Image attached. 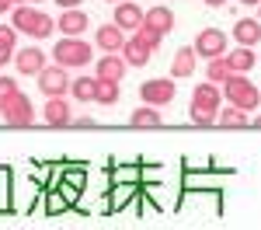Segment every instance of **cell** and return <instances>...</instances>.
Returning <instances> with one entry per match:
<instances>
[{
  "label": "cell",
  "instance_id": "1",
  "mask_svg": "<svg viewBox=\"0 0 261 230\" xmlns=\"http://www.w3.org/2000/svg\"><path fill=\"white\" fill-rule=\"evenodd\" d=\"M223 94H226L230 105H237V108H244V112H251V108L261 105V91L247 81L244 73H230V77L223 81Z\"/></svg>",
  "mask_w": 261,
  "mask_h": 230
},
{
  "label": "cell",
  "instance_id": "2",
  "mask_svg": "<svg viewBox=\"0 0 261 230\" xmlns=\"http://www.w3.org/2000/svg\"><path fill=\"white\" fill-rule=\"evenodd\" d=\"M53 24H56V21L49 18V14H42V11L28 7V4L14 11V32L35 35V39H45V35H53Z\"/></svg>",
  "mask_w": 261,
  "mask_h": 230
},
{
  "label": "cell",
  "instance_id": "3",
  "mask_svg": "<svg viewBox=\"0 0 261 230\" xmlns=\"http://www.w3.org/2000/svg\"><path fill=\"white\" fill-rule=\"evenodd\" d=\"M0 119H4L7 125H18V129H24V125L35 122V108H32V101H28V94L14 91L7 101L0 105Z\"/></svg>",
  "mask_w": 261,
  "mask_h": 230
},
{
  "label": "cell",
  "instance_id": "4",
  "mask_svg": "<svg viewBox=\"0 0 261 230\" xmlns=\"http://www.w3.org/2000/svg\"><path fill=\"white\" fill-rule=\"evenodd\" d=\"M53 53H56V63H60V66H87V63H91V45H87L81 35H77V39L66 35L63 42H56Z\"/></svg>",
  "mask_w": 261,
  "mask_h": 230
},
{
  "label": "cell",
  "instance_id": "5",
  "mask_svg": "<svg viewBox=\"0 0 261 230\" xmlns=\"http://www.w3.org/2000/svg\"><path fill=\"white\" fill-rule=\"evenodd\" d=\"M39 87L45 91V98H63L70 91V77H66V66H42L39 70Z\"/></svg>",
  "mask_w": 261,
  "mask_h": 230
},
{
  "label": "cell",
  "instance_id": "6",
  "mask_svg": "<svg viewBox=\"0 0 261 230\" xmlns=\"http://www.w3.org/2000/svg\"><path fill=\"white\" fill-rule=\"evenodd\" d=\"M174 91H178V87H174V81L157 77V81H146L140 87V98L146 105H153V108H157V105H171V101H174Z\"/></svg>",
  "mask_w": 261,
  "mask_h": 230
},
{
  "label": "cell",
  "instance_id": "7",
  "mask_svg": "<svg viewBox=\"0 0 261 230\" xmlns=\"http://www.w3.org/2000/svg\"><path fill=\"white\" fill-rule=\"evenodd\" d=\"M195 53L205 56V60H216L226 53V35H223L220 28H202L199 39H195Z\"/></svg>",
  "mask_w": 261,
  "mask_h": 230
},
{
  "label": "cell",
  "instance_id": "8",
  "mask_svg": "<svg viewBox=\"0 0 261 230\" xmlns=\"http://www.w3.org/2000/svg\"><path fill=\"white\" fill-rule=\"evenodd\" d=\"M220 105H223V94H220V87L216 84H199L195 91H192V108L195 112H220Z\"/></svg>",
  "mask_w": 261,
  "mask_h": 230
},
{
  "label": "cell",
  "instance_id": "9",
  "mask_svg": "<svg viewBox=\"0 0 261 230\" xmlns=\"http://www.w3.org/2000/svg\"><path fill=\"white\" fill-rule=\"evenodd\" d=\"M119 53H122V60L129 63V66H146V63H150V56H153V49H150V45H146L140 35L125 39V45H122Z\"/></svg>",
  "mask_w": 261,
  "mask_h": 230
},
{
  "label": "cell",
  "instance_id": "10",
  "mask_svg": "<svg viewBox=\"0 0 261 230\" xmlns=\"http://www.w3.org/2000/svg\"><path fill=\"white\" fill-rule=\"evenodd\" d=\"M56 28H60L63 35L77 39V35H84V28H87V14L77 11V7H66V11H63V18L56 21Z\"/></svg>",
  "mask_w": 261,
  "mask_h": 230
},
{
  "label": "cell",
  "instance_id": "11",
  "mask_svg": "<svg viewBox=\"0 0 261 230\" xmlns=\"http://www.w3.org/2000/svg\"><path fill=\"white\" fill-rule=\"evenodd\" d=\"M195 45H185V49H178L174 53V63H171V77L174 81H181V77H192L195 73Z\"/></svg>",
  "mask_w": 261,
  "mask_h": 230
},
{
  "label": "cell",
  "instance_id": "12",
  "mask_svg": "<svg viewBox=\"0 0 261 230\" xmlns=\"http://www.w3.org/2000/svg\"><path fill=\"white\" fill-rule=\"evenodd\" d=\"M115 24H119L122 32H136V28L143 24V11L136 7V4L119 0V7H115Z\"/></svg>",
  "mask_w": 261,
  "mask_h": 230
},
{
  "label": "cell",
  "instance_id": "13",
  "mask_svg": "<svg viewBox=\"0 0 261 230\" xmlns=\"http://www.w3.org/2000/svg\"><path fill=\"white\" fill-rule=\"evenodd\" d=\"M143 24L153 28V32H161V35H167L174 28V14L167 7H150V11H143Z\"/></svg>",
  "mask_w": 261,
  "mask_h": 230
},
{
  "label": "cell",
  "instance_id": "14",
  "mask_svg": "<svg viewBox=\"0 0 261 230\" xmlns=\"http://www.w3.org/2000/svg\"><path fill=\"white\" fill-rule=\"evenodd\" d=\"M14 63H18L21 73H39L42 66H45V53H42V49H35V45H28V49L14 53Z\"/></svg>",
  "mask_w": 261,
  "mask_h": 230
},
{
  "label": "cell",
  "instance_id": "15",
  "mask_svg": "<svg viewBox=\"0 0 261 230\" xmlns=\"http://www.w3.org/2000/svg\"><path fill=\"white\" fill-rule=\"evenodd\" d=\"M122 73H125V60L122 56L108 53V56L98 60V81H122Z\"/></svg>",
  "mask_w": 261,
  "mask_h": 230
},
{
  "label": "cell",
  "instance_id": "16",
  "mask_svg": "<svg viewBox=\"0 0 261 230\" xmlns=\"http://www.w3.org/2000/svg\"><path fill=\"white\" fill-rule=\"evenodd\" d=\"M70 105L63 101V98H49L45 101V122L49 125H70Z\"/></svg>",
  "mask_w": 261,
  "mask_h": 230
},
{
  "label": "cell",
  "instance_id": "17",
  "mask_svg": "<svg viewBox=\"0 0 261 230\" xmlns=\"http://www.w3.org/2000/svg\"><path fill=\"white\" fill-rule=\"evenodd\" d=\"M98 45L105 49V53H119L122 45H125V35H122L119 24H105L98 32Z\"/></svg>",
  "mask_w": 261,
  "mask_h": 230
},
{
  "label": "cell",
  "instance_id": "18",
  "mask_svg": "<svg viewBox=\"0 0 261 230\" xmlns=\"http://www.w3.org/2000/svg\"><path fill=\"white\" fill-rule=\"evenodd\" d=\"M233 35H237V42H241V45H258V39H261V21H251V18L237 21Z\"/></svg>",
  "mask_w": 261,
  "mask_h": 230
},
{
  "label": "cell",
  "instance_id": "19",
  "mask_svg": "<svg viewBox=\"0 0 261 230\" xmlns=\"http://www.w3.org/2000/svg\"><path fill=\"white\" fill-rule=\"evenodd\" d=\"M226 63H230L233 73H247V70L254 66V53H251V45H241L237 53H226Z\"/></svg>",
  "mask_w": 261,
  "mask_h": 230
},
{
  "label": "cell",
  "instance_id": "20",
  "mask_svg": "<svg viewBox=\"0 0 261 230\" xmlns=\"http://www.w3.org/2000/svg\"><path fill=\"white\" fill-rule=\"evenodd\" d=\"M129 122L136 125V129H157L161 125V112L150 105V108H136L133 115H129Z\"/></svg>",
  "mask_w": 261,
  "mask_h": 230
},
{
  "label": "cell",
  "instance_id": "21",
  "mask_svg": "<svg viewBox=\"0 0 261 230\" xmlns=\"http://www.w3.org/2000/svg\"><path fill=\"white\" fill-rule=\"evenodd\" d=\"M70 91L77 101H94V91H98V77H81V81H70Z\"/></svg>",
  "mask_w": 261,
  "mask_h": 230
},
{
  "label": "cell",
  "instance_id": "22",
  "mask_svg": "<svg viewBox=\"0 0 261 230\" xmlns=\"http://www.w3.org/2000/svg\"><path fill=\"white\" fill-rule=\"evenodd\" d=\"M94 101H98V105H105V108H112V105L119 101V81H98Z\"/></svg>",
  "mask_w": 261,
  "mask_h": 230
},
{
  "label": "cell",
  "instance_id": "23",
  "mask_svg": "<svg viewBox=\"0 0 261 230\" xmlns=\"http://www.w3.org/2000/svg\"><path fill=\"white\" fill-rule=\"evenodd\" d=\"M216 122L226 125V129H237V125H247V112L244 108H223V112H216Z\"/></svg>",
  "mask_w": 261,
  "mask_h": 230
},
{
  "label": "cell",
  "instance_id": "24",
  "mask_svg": "<svg viewBox=\"0 0 261 230\" xmlns=\"http://www.w3.org/2000/svg\"><path fill=\"white\" fill-rule=\"evenodd\" d=\"M14 56V28L11 24H0V66Z\"/></svg>",
  "mask_w": 261,
  "mask_h": 230
},
{
  "label": "cell",
  "instance_id": "25",
  "mask_svg": "<svg viewBox=\"0 0 261 230\" xmlns=\"http://www.w3.org/2000/svg\"><path fill=\"white\" fill-rule=\"evenodd\" d=\"M209 81H226L233 70H230V63H226V56H216V60H209Z\"/></svg>",
  "mask_w": 261,
  "mask_h": 230
},
{
  "label": "cell",
  "instance_id": "26",
  "mask_svg": "<svg viewBox=\"0 0 261 230\" xmlns=\"http://www.w3.org/2000/svg\"><path fill=\"white\" fill-rule=\"evenodd\" d=\"M136 35H140L150 49H157V45H161V39H164L161 32H153V28H146V24H140V28H136Z\"/></svg>",
  "mask_w": 261,
  "mask_h": 230
},
{
  "label": "cell",
  "instance_id": "27",
  "mask_svg": "<svg viewBox=\"0 0 261 230\" xmlns=\"http://www.w3.org/2000/svg\"><path fill=\"white\" fill-rule=\"evenodd\" d=\"M14 91H18V84L11 81V77H0V105L7 101V98H11Z\"/></svg>",
  "mask_w": 261,
  "mask_h": 230
},
{
  "label": "cell",
  "instance_id": "28",
  "mask_svg": "<svg viewBox=\"0 0 261 230\" xmlns=\"http://www.w3.org/2000/svg\"><path fill=\"white\" fill-rule=\"evenodd\" d=\"M192 122L205 129V125H213V122H216V115H213V112H195V108H192Z\"/></svg>",
  "mask_w": 261,
  "mask_h": 230
},
{
  "label": "cell",
  "instance_id": "29",
  "mask_svg": "<svg viewBox=\"0 0 261 230\" xmlns=\"http://www.w3.org/2000/svg\"><path fill=\"white\" fill-rule=\"evenodd\" d=\"M70 122L81 125V129H91V125H94V119H91V115H81V119H70Z\"/></svg>",
  "mask_w": 261,
  "mask_h": 230
},
{
  "label": "cell",
  "instance_id": "30",
  "mask_svg": "<svg viewBox=\"0 0 261 230\" xmlns=\"http://www.w3.org/2000/svg\"><path fill=\"white\" fill-rule=\"evenodd\" d=\"M11 4H14V0H0V14H4V11H11Z\"/></svg>",
  "mask_w": 261,
  "mask_h": 230
},
{
  "label": "cell",
  "instance_id": "31",
  "mask_svg": "<svg viewBox=\"0 0 261 230\" xmlns=\"http://www.w3.org/2000/svg\"><path fill=\"white\" fill-rule=\"evenodd\" d=\"M56 4H63V7H77L81 0H56Z\"/></svg>",
  "mask_w": 261,
  "mask_h": 230
},
{
  "label": "cell",
  "instance_id": "32",
  "mask_svg": "<svg viewBox=\"0 0 261 230\" xmlns=\"http://www.w3.org/2000/svg\"><path fill=\"white\" fill-rule=\"evenodd\" d=\"M205 4H209V7H223L226 0H205Z\"/></svg>",
  "mask_w": 261,
  "mask_h": 230
},
{
  "label": "cell",
  "instance_id": "33",
  "mask_svg": "<svg viewBox=\"0 0 261 230\" xmlns=\"http://www.w3.org/2000/svg\"><path fill=\"white\" fill-rule=\"evenodd\" d=\"M241 4H261V0H241Z\"/></svg>",
  "mask_w": 261,
  "mask_h": 230
},
{
  "label": "cell",
  "instance_id": "34",
  "mask_svg": "<svg viewBox=\"0 0 261 230\" xmlns=\"http://www.w3.org/2000/svg\"><path fill=\"white\" fill-rule=\"evenodd\" d=\"M254 125H258V129H261V115H258V119H254Z\"/></svg>",
  "mask_w": 261,
  "mask_h": 230
},
{
  "label": "cell",
  "instance_id": "35",
  "mask_svg": "<svg viewBox=\"0 0 261 230\" xmlns=\"http://www.w3.org/2000/svg\"><path fill=\"white\" fill-rule=\"evenodd\" d=\"M14 4H28V0H14Z\"/></svg>",
  "mask_w": 261,
  "mask_h": 230
},
{
  "label": "cell",
  "instance_id": "36",
  "mask_svg": "<svg viewBox=\"0 0 261 230\" xmlns=\"http://www.w3.org/2000/svg\"><path fill=\"white\" fill-rule=\"evenodd\" d=\"M28 4H39V0H28Z\"/></svg>",
  "mask_w": 261,
  "mask_h": 230
},
{
  "label": "cell",
  "instance_id": "37",
  "mask_svg": "<svg viewBox=\"0 0 261 230\" xmlns=\"http://www.w3.org/2000/svg\"><path fill=\"white\" fill-rule=\"evenodd\" d=\"M108 4H112V0H108ZM115 4H119V0H115Z\"/></svg>",
  "mask_w": 261,
  "mask_h": 230
},
{
  "label": "cell",
  "instance_id": "38",
  "mask_svg": "<svg viewBox=\"0 0 261 230\" xmlns=\"http://www.w3.org/2000/svg\"><path fill=\"white\" fill-rule=\"evenodd\" d=\"M258 21H261V18H258Z\"/></svg>",
  "mask_w": 261,
  "mask_h": 230
}]
</instances>
